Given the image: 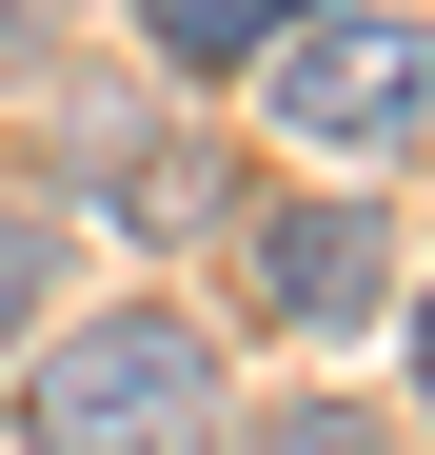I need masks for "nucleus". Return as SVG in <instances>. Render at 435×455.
I'll return each instance as SVG.
<instances>
[{"label": "nucleus", "mask_w": 435, "mask_h": 455, "mask_svg": "<svg viewBox=\"0 0 435 455\" xmlns=\"http://www.w3.org/2000/svg\"><path fill=\"white\" fill-rule=\"evenodd\" d=\"M20 455H218V337L198 317H80L20 376Z\"/></svg>", "instance_id": "f257e3e1"}, {"label": "nucleus", "mask_w": 435, "mask_h": 455, "mask_svg": "<svg viewBox=\"0 0 435 455\" xmlns=\"http://www.w3.org/2000/svg\"><path fill=\"white\" fill-rule=\"evenodd\" d=\"M277 119L297 139H396V119H435V20H396V0H317L297 40H277Z\"/></svg>", "instance_id": "f03ea898"}, {"label": "nucleus", "mask_w": 435, "mask_h": 455, "mask_svg": "<svg viewBox=\"0 0 435 455\" xmlns=\"http://www.w3.org/2000/svg\"><path fill=\"white\" fill-rule=\"evenodd\" d=\"M238 277H257L277 337H356V317L396 297V218H376V198H257V218H238Z\"/></svg>", "instance_id": "7ed1b4c3"}, {"label": "nucleus", "mask_w": 435, "mask_h": 455, "mask_svg": "<svg viewBox=\"0 0 435 455\" xmlns=\"http://www.w3.org/2000/svg\"><path fill=\"white\" fill-rule=\"evenodd\" d=\"M297 20H317V0H138V40H159L178 80H218V60H277Z\"/></svg>", "instance_id": "20e7f679"}, {"label": "nucleus", "mask_w": 435, "mask_h": 455, "mask_svg": "<svg viewBox=\"0 0 435 455\" xmlns=\"http://www.w3.org/2000/svg\"><path fill=\"white\" fill-rule=\"evenodd\" d=\"M99 198L138 218V238H159V218H198V139H119V159H99Z\"/></svg>", "instance_id": "39448f33"}, {"label": "nucleus", "mask_w": 435, "mask_h": 455, "mask_svg": "<svg viewBox=\"0 0 435 455\" xmlns=\"http://www.w3.org/2000/svg\"><path fill=\"white\" fill-rule=\"evenodd\" d=\"M40 277H59V218L0 179V356H20V317H40Z\"/></svg>", "instance_id": "423d86ee"}, {"label": "nucleus", "mask_w": 435, "mask_h": 455, "mask_svg": "<svg viewBox=\"0 0 435 455\" xmlns=\"http://www.w3.org/2000/svg\"><path fill=\"white\" fill-rule=\"evenodd\" d=\"M257 455H396V435H376V416H336V396H317V416H277Z\"/></svg>", "instance_id": "0eeeda50"}, {"label": "nucleus", "mask_w": 435, "mask_h": 455, "mask_svg": "<svg viewBox=\"0 0 435 455\" xmlns=\"http://www.w3.org/2000/svg\"><path fill=\"white\" fill-rule=\"evenodd\" d=\"M415 376H435V317H415Z\"/></svg>", "instance_id": "6e6552de"}]
</instances>
